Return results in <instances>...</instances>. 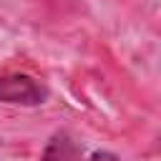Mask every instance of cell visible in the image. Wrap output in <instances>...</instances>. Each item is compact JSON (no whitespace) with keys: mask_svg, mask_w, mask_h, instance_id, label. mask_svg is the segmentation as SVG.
Returning <instances> with one entry per match:
<instances>
[{"mask_svg":"<svg viewBox=\"0 0 161 161\" xmlns=\"http://www.w3.org/2000/svg\"><path fill=\"white\" fill-rule=\"evenodd\" d=\"M45 98H48V88L38 78L25 73L0 75V103L38 106V103H45Z\"/></svg>","mask_w":161,"mask_h":161,"instance_id":"cell-1","label":"cell"},{"mask_svg":"<svg viewBox=\"0 0 161 161\" xmlns=\"http://www.w3.org/2000/svg\"><path fill=\"white\" fill-rule=\"evenodd\" d=\"M91 161H121V158L116 153H111V151H96L91 156Z\"/></svg>","mask_w":161,"mask_h":161,"instance_id":"cell-3","label":"cell"},{"mask_svg":"<svg viewBox=\"0 0 161 161\" xmlns=\"http://www.w3.org/2000/svg\"><path fill=\"white\" fill-rule=\"evenodd\" d=\"M40 161H83V146L68 131H58L43 148Z\"/></svg>","mask_w":161,"mask_h":161,"instance_id":"cell-2","label":"cell"}]
</instances>
